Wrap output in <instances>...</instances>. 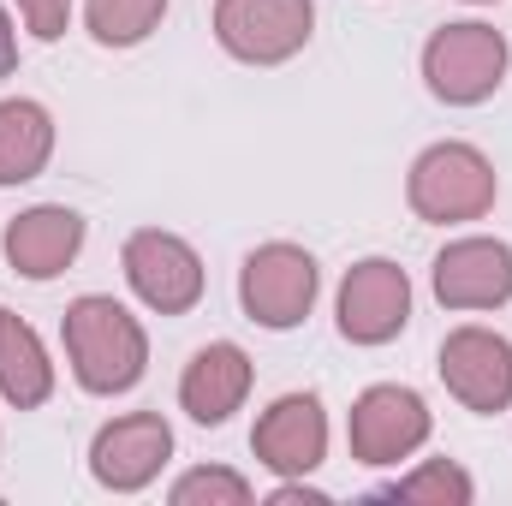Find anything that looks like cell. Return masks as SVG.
Here are the masks:
<instances>
[{"mask_svg":"<svg viewBox=\"0 0 512 506\" xmlns=\"http://www.w3.org/2000/svg\"><path fill=\"white\" fill-rule=\"evenodd\" d=\"M251 495H256L251 477H239V471H227V465H197V471H185V477L167 489L173 506H245Z\"/></svg>","mask_w":512,"mask_h":506,"instance_id":"19","label":"cell"},{"mask_svg":"<svg viewBox=\"0 0 512 506\" xmlns=\"http://www.w3.org/2000/svg\"><path fill=\"white\" fill-rule=\"evenodd\" d=\"M316 36V0H215V42L245 66H286Z\"/></svg>","mask_w":512,"mask_h":506,"instance_id":"6","label":"cell"},{"mask_svg":"<svg viewBox=\"0 0 512 506\" xmlns=\"http://www.w3.org/2000/svg\"><path fill=\"white\" fill-rule=\"evenodd\" d=\"M435 417H429V399L405 381H376L352 399V417H346V441H352V459L382 471L411 459L423 441H429Z\"/></svg>","mask_w":512,"mask_h":506,"instance_id":"5","label":"cell"},{"mask_svg":"<svg viewBox=\"0 0 512 506\" xmlns=\"http://www.w3.org/2000/svg\"><path fill=\"white\" fill-rule=\"evenodd\" d=\"M167 0H84V24L102 48H137L161 30Z\"/></svg>","mask_w":512,"mask_h":506,"instance_id":"17","label":"cell"},{"mask_svg":"<svg viewBox=\"0 0 512 506\" xmlns=\"http://www.w3.org/2000/svg\"><path fill=\"white\" fill-rule=\"evenodd\" d=\"M167 459H173V429L161 411H126V417L102 423L90 441V477L114 495L149 489L167 471Z\"/></svg>","mask_w":512,"mask_h":506,"instance_id":"10","label":"cell"},{"mask_svg":"<svg viewBox=\"0 0 512 506\" xmlns=\"http://www.w3.org/2000/svg\"><path fill=\"white\" fill-rule=\"evenodd\" d=\"M429 286L441 310H501L512 304V245L489 233L447 239V251L429 268Z\"/></svg>","mask_w":512,"mask_h":506,"instance_id":"11","label":"cell"},{"mask_svg":"<svg viewBox=\"0 0 512 506\" xmlns=\"http://www.w3.org/2000/svg\"><path fill=\"white\" fill-rule=\"evenodd\" d=\"M507 66H512L507 36L495 24H483V18L441 24L423 42V84L447 108H483L507 84Z\"/></svg>","mask_w":512,"mask_h":506,"instance_id":"3","label":"cell"},{"mask_svg":"<svg viewBox=\"0 0 512 506\" xmlns=\"http://www.w3.org/2000/svg\"><path fill=\"white\" fill-rule=\"evenodd\" d=\"M54 161V114L30 96L0 102V185H30Z\"/></svg>","mask_w":512,"mask_h":506,"instance_id":"16","label":"cell"},{"mask_svg":"<svg viewBox=\"0 0 512 506\" xmlns=\"http://www.w3.org/2000/svg\"><path fill=\"white\" fill-rule=\"evenodd\" d=\"M435 370L447 381V393H453L465 411H477V417H495V411L512 405V340L495 334V328H483V322L453 328V334L441 340Z\"/></svg>","mask_w":512,"mask_h":506,"instance_id":"9","label":"cell"},{"mask_svg":"<svg viewBox=\"0 0 512 506\" xmlns=\"http://www.w3.org/2000/svg\"><path fill=\"white\" fill-rule=\"evenodd\" d=\"M0 399L12 411H36L54 399V358L42 334L24 316H12L6 304H0Z\"/></svg>","mask_w":512,"mask_h":506,"instance_id":"15","label":"cell"},{"mask_svg":"<svg viewBox=\"0 0 512 506\" xmlns=\"http://www.w3.org/2000/svg\"><path fill=\"white\" fill-rule=\"evenodd\" d=\"M465 6H495V0H465Z\"/></svg>","mask_w":512,"mask_h":506,"instance_id":"22","label":"cell"},{"mask_svg":"<svg viewBox=\"0 0 512 506\" xmlns=\"http://www.w3.org/2000/svg\"><path fill=\"white\" fill-rule=\"evenodd\" d=\"M316 292H322L316 256L304 251V245H286V239L256 245L245 256V268H239V304H245V316H251L256 328H268V334L298 328L316 310Z\"/></svg>","mask_w":512,"mask_h":506,"instance_id":"4","label":"cell"},{"mask_svg":"<svg viewBox=\"0 0 512 506\" xmlns=\"http://www.w3.org/2000/svg\"><path fill=\"white\" fill-rule=\"evenodd\" d=\"M382 495H387V501L471 506V501H477V483H471V471H465V465H453V459H423L417 471H405L399 483H387Z\"/></svg>","mask_w":512,"mask_h":506,"instance_id":"18","label":"cell"},{"mask_svg":"<svg viewBox=\"0 0 512 506\" xmlns=\"http://www.w3.org/2000/svg\"><path fill=\"white\" fill-rule=\"evenodd\" d=\"M66 364H72V381L96 399H114V393H131L143 370H149V334L143 322L131 316L120 298L108 292H84L66 304Z\"/></svg>","mask_w":512,"mask_h":506,"instance_id":"1","label":"cell"},{"mask_svg":"<svg viewBox=\"0 0 512 506\" xmlns=\"http://www.w3.org/2000/svg\"><path fill=\"white\" fill-rule=\"evenodd\" d=\"M12 6H18V18H24V30H30L36 42H60L78 0H12Z\"/></svg>","mask_w":512,"mask_h":506,"instance_id":"20","label":"cell"},{"mask_svg":"<svg viewBox=\"0 0 512 506\" xmlns=\"http://www.w3.org/2000/svg\"><path fill=\"white\" fill-rule=\"evenodd\" d=\"M0 251L12 262V274L54 280V274H66L78 262V251H84V215L66 209V203H36V209H24V215L6 221Z\"/></svg>","mask_w":512,"mask_h":506,"instance_id":"13","label":"cell"},{"mask_svg":"<svg viewBox=\"0 0 512 506\" xmlns=\"http://www.w3.org/2000/svg\"><path fill=\"white\" fill-rule=\"evenodd\" d=\"M256 465L274 477H310L328 459V411L316 393H280L251 429Z\"/></svg>","mask_w":512,"mask_h":506,"instance_id":"12","label":"cell"},{"mask_svg":"<svg viewBox=\"0 0 512 506\" xmlns=\"http://www.w3.org/2000/svg\"><path fill=\"white\" fill-rule=\"evenodd\" d=\"M334 322H340V340H352V346L399 340L405 322H411V274L393 256L352 262L340 292H334Z\"/></svg>","mask_w":512,"mask_h":506,"instance_id":"8","label":"cell"},{"mask_svg":"<svg viewBox=\"0 0 512 506\" xmlns=\"http://www.w3.org/2000/svg\"><path fill=\"white\" fill-rule=\"evenodd\" d=\"M120 268H126V286L143 298V310L155 316H185L203 304V256L191 251L179 233H161V227H137L120 251Z\"/></svg>","mask_w":512,"mask_h":506,"instance_id":"7","label":"cell"},{"mask_svg":"<svg viewBox=\"0 0 512 506\" xmlns=\"http://www.w3.org/2000/svg\"><path fill=\"white\" fill-rule=\"evenodd\" d=\"M12 66H18V30H12V18L0 6V78H12Z\"/></svg>","mask_w":512,"mask_h":506,"instance_id":"21","label":"cell"},{"mask_svg":"<svg viewBox=\"0 0 512 506\" xmlns=\"http://www.w3.org/2000/svg\"><path fill=\"white\" fill-rule=\"evenodd\" d=\"M501 197V179H495V161L477 149V143H429L411 173H405V203L417 221L429 227H465V221H483Z\"/></svg>","mask_w":512,"mask_h":506,"instance_id":"2","label":"cell"},{"mask_svg":"<svg viewBox=\"0 0 512 506\" xmlns=\"http://www.w3.org/2000/svg\"><path fill=\"white\" fill-rule=\"evenodd\" d=\"M251 381H256V364H251L245 346L209 340V346L191 352V364H185V376H179V405H185L191 423L221 429V423L251 399Z\"/></svg>","mask_w":512,"mask_h":506,"instance_id":"14","label":"cell"}]
</instances>
